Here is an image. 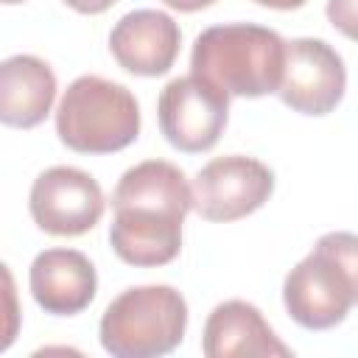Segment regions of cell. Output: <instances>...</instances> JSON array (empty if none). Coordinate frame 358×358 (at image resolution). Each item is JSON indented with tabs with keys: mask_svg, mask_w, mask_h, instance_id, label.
<instances>
[{
	"mask_svg": "<svg viewBox=\"0 0 358 358\" xmlns=\"http://www.w3.org/2000/svg\"><path fill=\"white\" fill-rule=\"evenodd\" d=\"M187 327V302L171 285L126 288L101 316V344L115 358H157L176 350Z\"/></svg>",
	"mask_w": 358,
	"mask_h": 358,
	"instance_id": "5",
	"label": "cell"
},
{
	"mask_svg": "<svg viewBox=\"0 0 358 358\" xmlns=\"http://www.w3.org/2000/svg\"><path fill=\"white\" fill-rule=\"evenodd\" d=\"M56 76L39 56L17 53L0 62V123L14 129L39 126L53 106Z\"/></svg>",
	"mask_w": 358,
	"mask_h": 358,
	"instance_id": "13",
	"label": "cell"
},
{
	"mask_svg": "<svg viewBox=\"0 0 358 358\" xmlns=\"http://www.w3.org/2000/svg\"><path fill=\"white\" fill-rule=\"evenodd\" d=\"M344 87V62L324 39L302 36L285 42L282 78L277 87L285 106L302 115H327L341 103Z\"/></svg>",
	"mask_w": 358,
	"mask_h": 358,
	"instance_id": "9",
	"label": "cell"
},
{
	"mask_svg": "<svg viewBox=\"0 0 358 358\" xmlns=\"http://www.w3.org/2000/svg\"><path fill=\"white\" fill-rule=\"evenodd\" d=\"M103 190L81 168L53 165L42 171L28 196L31 218L39 229L62 238L90 232L103 215Z\"/></svg>",
	"mask_w": 358,
	"mask_h": 358,
	"instance_id": "8",
	"label": "cell"
},
{
	"mask_svg": "<svg viewBox=\"0 0 358 358\" xmlns=\"http://www.w3.org/2000/svg\"><path fill=\"white\" fill-rule=\"evenodd\" d=\"M56 134L78 154H112L137 140L140 106L123 84L78 76L59 101Z\"/></svg>",
	"mask_w": 358,
	"mask_h": 358,
	"instance_id": "4",
	"label": "cell"
},
{
	"mask_svg": "<svg viewBox=\"0 0 358 358\" xmlns=\"http://www.w3.org/2000/svg\"><path fill=\"white\" fill-rule=\"evenodd\" d=\"M274 190V173L255 157L229 154L207 162L190 187L193 210L207 221H238L260 210Z\"/></svg>",
	"mask_w": 358,
	"mask_h": 358,
	"instance_id": "7",
	"label": "cell"
},
{
	"mask_svg": "<svg viewBox=\"0 0 358 358\" xmlns=\"http://www.w3.org/2000/svg\"><path fill=\"white\" fill-rule=\"evenodd\" d=\"M157 117L165 140L185 151H210L227 129L229 98L199 76H179L168 81L157 101Z\"/></svg>",
	"mask_w": 358,
	"mask_h": 358,
	"instance_id": "6",
	"label": "cell"
},
{
	"mask_svg": "<svg viewBox=\"0 0 358 358\" xmlns=\"http://www.w3.org/2000/svg\"><path fill=\"white\" fill-rule=\"evenodd\" d=\"M201 350L207 358H288L291 350L274 336L263 313L243 302V299H229L213 308L204 324L201 336Z\"/></svg>",
	"mask_w": 358,
	"mask_h": 358,
	"instance_id": "12",
	"label": "cell"
},
{
	"mask_svg": "<svg viewBox=\"0 0 358 358\" xmlns=\"http://www.w3.org/2000/svg\"><path fill=\"white\" fill-rule=\"evenodd\" d=\"M20 324H22V310L17 299V285L8 266L0 263V352H6L17 341Z\"/></svg>",
	"mask_w": 358,
	"mask_h": 358,
	"instance_id": "14",
	"label": "cell"
},
{
	"mask_svg": "<svg viewBox=\"0 0 358 358\" xmlns=\"http://www.w3.org/2000/svg\"><path fill=\"white\" fill-rule=\"evenodd\" d=\"M358 299V241L352 232H327L288 271L282 302L305 330H327L347 319Z\"/></svg>",
	"mask_w": 358,
	"mask_h": 358,
	"instance_id": "3",
	"label": "cell"
},
{
	"mask_svg": "<svg viewBox=\"0 0 358 358\" xmlns=\"http://www.w3.org/2000/svg\"><path fill=\"white\" fill-rule=\"evenodd\" d=\"M3 6H17V3H25V0H0Z\"/></svg>",
	"mask_w": 358,
	"mask_h": 358,
	"instance_id": "19",
	"label": "cell"
},
{
	"mask_svg": "<svg viewBox=\"0 0 358 358\" xmlns=\"http://www.w3.org/2000/svg\"><path fill=\"white\" fill-rule=\"evenodd\" d=\"M182 31L171 14L157 8H137L123 14L112 34L109 50L117 64L134 76H162L179 56Z\"/></svg>",
	"mask_w": 358,
	"mask_h": 358,
	"instance_id": "10",
	"label": "cell"
},
{
	"mask_svg": "<svg viewBox=\"0 0 358 358\" xmlns=\"http://www.w3.org/2000/svg\"><path fill=\"white\" fill-rule=\"evenodd\" d=\"M112 207L109 243L123 263L154 268L179 255L182 224L193 210V196L173 162L145 159L129 168L112 193Z\"/></svg>",
	"mask_w": 358,
	"mask_h": 358,
	"instance_id": "1",
	"label": "cell"
},
{
	"mask_svg": "<svg viewBox=\"0 0 358 358\" xmlns=\"http://www.w3.org/2000/svg\"><path fill=\"white\" fill-rule=\"evenodd\" d=\"M327 17L333 25H338L347 36H352V22H355V0H330L327 3Z\"/></svg>",
	"mask_w": 358,
	"mask_h": 358,
	"instance_id": "15",
	"label": "cell"
},
{
	"mask_svg": "<svg viewBox=\"0 0 358 358\" xmlns=\"http://www.w3.org/2000/svg\"><path fill=\"white\" fill-rule=\"evenodd\" d=\"M257 6H266V8H277V11H291V8H299L305 6L308 0H255Z\"/></svg>",
	"mask_w": 358,
	"mask_h": 358,
	"instance_id": "18",
	"label": "cell"
},
{
	"mask_svg": "<svg viewBox=\"0 0 358 358\" xmlns=\"http://www.w3.org/2000/svg\"><path fill=\"white\" fill-rule=\"evenodd\" d=\"M28 285L45 313L76 316L95 299L98 277L87 255L76 249H45L31 263Z\"/></svg>",
	"mask_w": 358,
	"mask_h": 358,
	"instance_id": "11",
	"label": "cell"
},
{
	"mask_svg": "<svg viewBox=\"0 0 358 358\" xmlns=\"http://www.w3.org/2000/svg\"><path fill=\"white\" fill-rule=\"evenodd\" d=\"M64 3L78 14H101V11L112 8L117 0H64Z\"/></svg>",
	"mask_w": 358,
	"mask_h": 358,
	"instance_id": "16",
	"label": "cell"
},
{
	"mask_svg": "<svg viewBox=\"0 0 358 358\" xmlns=\"http://www.w3.org/2000/svg\"><path fill=\"white\" fill-rule=\"evenodd\" d=\"M162 3L171 6V8H176V11H199V8L213 6L215 0H162Z\"/></svg>",
	"mask_w": 358,
	"mask_h": 358,
	"instance_id": "17",
	"label": "cell"
},
{
	"mask_svg": "<svg viewBox=\"0 0 358 358\" xmlns=\"http://www.w3.org/2000/svg\"><path fill=\"white\" fill-rule=\"evenodd\" d=\"M285 39L255 22H227L201 31L193 42L190 70L227 98H260L277 92Z\"/></svg>",
	"mask_w": 358,
	"mask_h": 358,
	"instance_id": "2",
	"label": "cell"
}]
</instances>
